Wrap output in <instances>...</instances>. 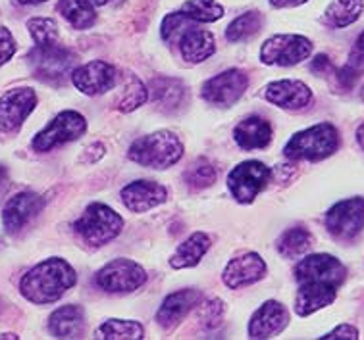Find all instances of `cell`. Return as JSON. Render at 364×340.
Listing matches in <instances>:
<instances>
[{"mask_svg": "<svg viewBox=\"0 0 364 340\" xmlns=\"http://www.w3.org/2000/svg\"><path fill=\"white\" fill-rule=\"evenodd\" d=\"M210 236L206 233H203V231L193 233L176 248V252L170 258V265L173 269L195 268L205 258L206 252L210 250Z\"/></svg>", "mask_w": 364, "mask_h": 340, "instance_id": "cell-26", "label": "cell"}, {"mask_svg": "<svg viewBox=\"0 0 364 340\" xmlns=\"http://www.w3.org/2000/svg\"><path fill=\"white\" fill-rule=\"evenodd\" d=\"M95 283L99 285V288L110 295H126V292H133L145 285L146 271L133 260L118 258L97 271Z\"/></svg>", "mask_w": 364, "mask_h": 340, "instance_id": "cell-6", "label": "cell"}, {"mask_svg": "<svg viewBox=\"0 0 364 340\" xmlns=\"http://www.w3.org/2000/svg\"><path fill=\"white\" fill-rule=\"evenodd\" d=\"M75 62H77V56L70 48L60 46L58 43L48 46L35 45L27 54V64L31 67V73L47 83L64 81L66 75H72L75 70Z\"/></svg>", "mask_w": 364, "mask_h": 340, "instance_id": "cell-5", "label": "cell"}, {"mask_svg": "<svg viewBox=\"0 0 364 340\" xmlns=\"http://www.w3.org/2000/svg\"><path fill=\"white\" fill-rule=\"evenodd\" d=\"M14 54H16V39L10 33V29L0 27V67L4 66L8 60H12Z\"/></svg>", "mask_w": 364, "mask_h": 340, "instance_id": "cell-39", "label": "cell"}, {"mask_svg": "<svg viewBox=\"0 0 364 340\" xmlns=\"http://www.w3.org/2000/svg\"><path fill=\"white\" fill-rule=\"evenodd\" d=\"M149 94L156 108L166 114L178 111L186 102L187 87L181 79L176 77H154L149 83Z\"/></svg>", "mask_w": 364, "mask_h": 340, "instance_id": "cell-21", "label": "cell"}, {"mask_svg": "<svg viewBox=\"0 0 364 340\" xmlns=\"http://www.w3.org/2000/svg\"><path fill=\"white\" fill-rule=\"evenodd\" d=\"M27 29L37 46H48L58 43V26L50 18H31L27 21Z\"/></svg>", "mask_w": 364, "mask_h": 340, "instance_id": "cell-36", "label": "cell"}, {"mask_svg": "<svg viewBox=\"0 0 364 340\" xmlns=\"http://www.w3.org/2000/svg\"><path fill=\"white\" fill-rule=\"evenodd\" d=\"M216 177H218V173H216L214 164H210L206 158H199L187 168L186 173H183V181L189 189L203 190L216 183Z\"/></svg>", "mask_w": 364, "mask_h": 340, "instance_id": "cell-33", "label": "cell"}, {"mask_svg": "<svg viewBox=\"0 0 364 340\" xmlns=\"http://www.w3.org/2000/svg\"><path fill=\"white\" fill-rule=\"evenodd\" d=\"M326 229L338 241H353L364 229V198L355 197L333 204L326 214Z\"/></svg>", "mask_w": 364, "mask_h": 340, "instance_id": "cell-10", "label": "cell"}, {"mask_svg": "<svg viewBox=\"0 0 364 340\" xmlns=\"http://www.w3.org/2000/svg\"><path fill=\"white\" fill-rule=\"evenodd\" d=\"M73 229L89 248H102L105 244L112 242L122 233L124 219L110 206L95 202L81 214Z\"/></svg>", "mask_w": 364, "mask_h": 340, "instance_id": "cell-4", "label": "cell"}, {"mask_svg": "<svg viewBox=\"0 0 364 340\" xmlns=\"http://www.w3.org/2000/svg\"><path fill=\"white\" fill-rule=\"evenodd\" d=\"M37 106V94L29 87H18L0 97V129L18 131Z\"/></svg>", "mask_w": 364, "mask_h": 340, "instance_id": "cell-14", "label": "cell"}, {"mask_svg": "<svg viewBox=\"0 0 364 340\" xmlns=\"http://www.w3.org/2000/svg\"><path fill=\"white\" fill-rule=\"evenodd\" d=\"M272 170L259 160H249L235 165L228 175V189L239 204H251L260 190L270 183Z\"/></svg>", "mask_w": 364, "mask_h": 340, "instance_id": "cell-9", "label": "cell"}, {"mask_svg": "<svg viewBox=\"0 0 364 340\" xmlns=\"http://www.w3.org/2000/svg\"><path fill=\"white\" fill-rule=\"evenodd\" d=\"M312 246V235L311 231L303 229V227H293L287 229L284 235L279 236L276 242V248H278L279 256L284 258H299V256L306 254Z\"/></svg>", "mask_w": 364, "mask_h": 340, "instance_id": "cell-30", "label": "cell"}, {"mask_svg": "<svg viewBox=\"0 0 364 340\" xmlns=\"http://www.w3.org/2000/svg\"><path fill=\"white\" fill-rule=\"evenodd\" d=\"M77 273L62 258H48L27 271L20 281V292L26 300L45 306L58 302L68 290L75 287Z\"/></svg>", "mask_w": 364, "mask_h": 340, "instance_id": "cell-1", "label": "cell"}, {"mask_svg": "<svg viewBox=\"0 0 364 340\" xmlns=\"http://www.w3.org/2000/svg\"><path fill=\"white\" fill-rule=\"evenodd\" d=\"M56 10L73 29H89L97 21L95 8L83 0H60Z\"/></svg>", "mask_w": 364, "mask_h": 340, "instance_id": "cell-28", "label": "cell"}, {"mask_svg": "<svg viewBox=\"0 0 364 340\" xmlns=\"http://www.w3.org/2000/svg\"><path fill=\"white\" fill-rule=\"evenodd\" d=\"M18 4H23V6H35V4H43L47 0H16Z\"/></svg>", "mask_w": 364, "mask_h": 340, "instance_id": "cell-45", "label": "cell"}, {"mask_svg": "<svg viewBox=\"0 0 364 340\" xmlns=\"http://www.w3.org/2000/svg\"><path fill=\"white\" fill-rule=\"evenodd\" d=\"M179 53L189 64H203L216 53V39L206 29L189 27L179 39Z\"/></svg>", "mask_w": 364, "mask_h": 340, "instance_id": "cell-24", "label": "cell"}, {"mask_svg": "<svg viewBox=\"0 0 364 340\" xmlns=\"http://www.w3.org/2000/svg\"><path fill=\"white\" fill-rule=\"evenodd\" d=\"M8 187H10V179H8V171L0 168V198L6 194Z\"/></svg>", "mask_w": 364, "mask_h": 340, "instance_id": "cell-43", "label": "cell"}, {"mask_svg": "<svg viewBox=\"0 0 364 340\" xmlns=\"http://www.w3.org/2000/svg\"><path fill=\"white\" fill-rule=\"evenodd\" d=\"M233 141L243 150H259L268 146L272 141V125L260 116H249L239 121L233 129Z\"/></svg>", "mask_w": 364, "mask_h": 340, "instance_id": "cell-23", "label": "cell"}, {"mask_svg": "<svg viewBox=\"0 0 364 340\" xmlns=\"http://www.w3.org/2000/svg\"><path fill=\"white\" fill-rule=\"evenodd\" d=\"M347 269L338 258L330 254H311L303 258L295 268L297 283H324L339 288L345 283Z\"/></svg>", "mask_w": 364, "mask_h": 340, "instance_id": "cell-12", "label": "cell"}, {"mask_svg": "<svg viewBox=\"0 0 364 340\" xmlns=\"http://www.w3.org/2000/svg\"><path fill=\"white\" fill-rule=\"evenodd\" d=\"M264 99L282 110H303L312 102V91L303 81L282 79L264 87Z\"/></svg>", "mask_w": 364, "mask_h": 340, "instance_id": "cell-17", "label": "cell"}, {"mask_svg": "<svg viewBox=\"0 0 364 340\" xmlns=\"http://www.w3.org/2000/svg\"><path fill=\"white\" fill-rule=\"evenodd\" d=\"M45 208V198L26 190V192H18L16 197H12L6 202L4 209H2V223L4 229L10 235H18L21 229H26L27 223H31L35 217L39 216Z\"/></svg>", "mask_w": 364, "mask_h": 340, "instance_id": "cell-15", "label": "cell"}, {"mask_svg": "<svg viewBox=\"0 0 364 340\" xmlns=\"http://www.w3.org/2000/svg\"><path fill=\"white\" fill-rule=\"evenodd\" d=\"M357 143L360 144V148L364 150V124L358 125V129H357Z\"/></svg>", "mask_w": 364, "mask_h": 340, "instance_id": "cell-44", "label": "cell"}, {"mask_svg": "<svg viewBox=\"0 0 364 340\" xmlns=\"http://www.w3.org/2000/svg\"><path fill=\"white\" fill-rule=\"evenodd\" d=\"M306 0H270V4L274 8H293L305 4Z\"/></svg>", "mask_w": 364, "mask_h": 340, "instance_id": "cell-42", "label": "cell"}, {"mask_svg": "<svg viewBox=\"0 0 364 340\" xmlns=\"http://www.w3.org/2000/svg\"><path fill=\"white\" fill-rule=\"evenodd\" d=\"M289 325V312L282 302L268 300L249 321V339H274Z\"/></svg>", "mask_w": 364, "mask_h": 340, "instance_id": "cell-18", "label": "cell"}, {"mask_svg": "<svg viewBox=\"0 0 364 340\" xmlns=\"http://www.w3.org/2000/svg\"><path fill=\"white\" fill-rule=\"evenodd\" d=\"M338 298V288L324 283H301L295 296V312L301 317L312 315L318 309L330 306Z\"/></svg>", "mask_w": 364, "mask_h": 340, "instance_id": "cell-22", "label": "cell"}, {"mask_svg": "<svg viewBox=\"0 0 364 340\" xmlns=\"http://www.w3.org/2000/svg\"><path fill=\"white\" fill-rule=\"evenodd\" d=\"M143 336L145 329L133 319H106L97 331V339L106 340H139Z\"/></svg>", "mask_w": 364, "mask_h": 340, "instance_id": "cell-29", "label": "cell"}, {"mask_svg": "<svg viewBox=\"0 0 364 340\" xmlns=\"http://www.w3.org/2000/svg\"><path fill=\"white\" fill-rule=\"evenodd\" d=\"M326 340H336V339H347V340H357L358 339V331L357 327H353L349 323H343V325H339L336 327L331 333H328L326 336H322Z\"/></svg>", "mask_w": 364, "mask_h": 340, "instance_id": "cell-40", "label": "cell"}, {"mask_svg": "<svg viewBox=\"0 0 364 340\" xmlns=\"http://www.w3.org/2000/svg\"><path fill=\"white\" fill-rule=\"evenodd\" d=\"M146 100H149V89H146L133 73H127L126 85H124V94H122V99L118 100V106H116V108H118L119 111L129 114V111L141 108Z\"/></svg>", "mask_w": 364, "mask_h": 340, "instance_id": "cell-35", "label": "cell"}, {"mask_svg": "<svg viewBox=\"0 0 364 340\" xmlns=\"http://www.w3.org/2000/svg\"><path fill=\"white\" fill-rule=\"evenodd\" d=\"M364 10L363 0H333L330 6L326 8L324 21L331 27H349L360 18Z\"/></svg>", "mask_w": 364, "mask_h": 340, "instance_id": "cell-27", "label": "cell"}, {"mask_svg": "<svg viewBox=\"0 0 364 340\" xmlns=\"http://www.w3.org/2000/svg\"><path fill=\"white\" fill-rule=\"evenodd\" d=\"M191 23L193 20H189L183 12L168 13L160 27V35L166 43H173L176 39H181V35L186 33L189 27H193Z\"/></svg>", "mask_w": 364, "mask_h": 340, "instance_id": "cell-37", "label": "cell"}, {"mask_svg": "<svg viewBox=\"0 0 364 340\" xmlns=\"http://www.w3.org/2000/svg\"><path fill=\"white\" fill-rule=\"evenodd\" d=\"M225 307L224 302L220 298H212V300H206L205 304H200V307L197 309V317H199L200 325L206 329V331H214L222 325V319H224Z\"/></svg>", "mask_w": 364, "mask_h": 340, "instance_id": "cell-38", "label": "cell"}, {"mask_svg": "<svg viewBox=\"0 0 364 340\" xmlns=\"http://www.w3.org/2000/svg\"><path fill=\"white\" fill-rule=\"evenodd\" d=\"M311 70H312V72H314V73H318V75H324L326 72H330V70H331L330 58H328L326 54H318L316 58L312 60Z\"/></svg>", "mask_w": 364, "mask_h": 340, "instance_id": "cell-41", "label": "cell"}, {"mask_svg": "<svg viewBox=\"0 0 364 340\" xmlns=\"http://www.w3.org/2000/svg\"><path fill=\"white\" fill-rule=\"evenodd\" d=\"M72 83L83 94L97 97V94L112 91L118 83V72L105 60H93L73 70Z\"/></svg>", "mask_w": 364, "mask_h": 340, "instance_id": "cell-13", "label": "cell"}, {"mask_svg": "<svg viewBox=\"0 0 364 340\" xmlns=\"http://www.w3.org/2000/svg\"><path fill=\"white\" fill-rule=\"evenodd\" d=\"M83 2H87V4H91L93 8L97 6H105V4H108L110 0H83Z\"/></svg>", "mask_w": 364, "mask_h": 340, "instance_id": "cell-46", "label": "cell"}, {"mask_svg": "<svg viewBox=\"0 0 364 340\" xmlns=\"http://www.w3.org/2000/svg\"><path fill=\"white\" fill-rule=\"evenodd\" d=\"M183 156V143L172 131H154L151 135L133 141L127 158L135 164L151 170H168Z\"/></svg>", "mask_w": 364, "mask_h": 340, "instance_id": "cell-2", "label": "cell"}, {"mask_svg": "<svg viewBox=\"0 0 364 340\" xmlns=\"http://www.w3.org/2000/svg\"><path fill=\"white\" fill-rule=\"evenodd\" d=\"M0 339H12V340H16V339H20V336H18V334H14V333H0Z\"/></svg>", "mask_w": 364, "mask_h": 340, "instance_id": "cell-47", "label": "cell"}, {"mask_svg": "<svg viewBox=\"0 0 364 340\" xmlns=\"http://www.w3.org/2000/svg\"><path fill=\"white\" fill-rule=\"evenodd\" d=\"M360 99L364 100V85H363V89H360Z\"/></svg>", "mask_w": 364, "mask_h": 340, "instance_id": "cell-48", "label": "cell"}, {"mask_svg": "<svg viewBox=\"0 0 364 340\" xmlns=\"http://www.w3.org/2000/svg\"><path fill=\"white\" fill-rule=\"evenodd\" d=\"M339 143L341 138L336 125L316 124L305 131L295 133L285 144L284 154L289 160L320 162L324 158H330L333 152H338Z\"/></svg>", "mask_w": 364, "mask_h": 340, "instance_id": "cell-3", "label": "cell"}, {"mask_svg": "<svg viewBox=\"0 0 364 340\" xmlns=\"http://www.w3.org/2000/svg\"><path fill=\"white\" fill-rule=\"evenodd\" d=\"M247 89H249V75L243 70L232 67L208 79L200 89V94L208 104L230 108L245 94Z\"/></svg>", "mask_w": 364, "mask_h": 340, "instance_id": "cell-11", "label": "cell"}, {"mask_svg": "<svg viewBox=\"0 0 364 340\" xmlns=\"http://www.w3.org/2000/svg\"><path fill=\"white\" fill-rule=\"evenodd\" d=\"M85 131L87 119L81 116L80 111H60L58 116L43 131L35 135L31 146H33L35 152H48L60 146V144L77 141V138L85 135Z\"/></svg>", "mask_w": 364, "mask_h": 340, "instance_id": "cell-8", "label": "cell"}, {"mask_svg": "<svg viewBox=\"0 0 364 340\" xmlns=\"http://www.w3.org/2000/svg\"><path fill=\"white\" fill-rule=\"evenodd\" d=\"M200 290L197 288H183L178 292L168 295L162 302V306L156 312V323L162 329H172L178 325L179 321L183 319L193 307L199 306L200 302Z\"/></svg>", "mask_w": 364, "mask_h": 340, "instance_id": "cell-20", "label": "cell"}, {"mask_svg": "<svg viewBox=\"0 0 364 340\" xmlns=\"http://www.w3.org/2000/svg\"><path fill=\"white\" fill-rule=\"evenodd\" d=\"M364 73V31L357 37L353 50L349 54V62L345 64L338 72L339 83L343 85V89H351L357 79Z\"/></svg>", "mask_w": 364, "mask_h": 340, "instance_id": "cell-32", "label": "cell"}, {"mask_svg": "<svg viewBox=\"0 0 364 340\" xmlns=\"http://www.w3.org/2000/svg\"><path fill=\"white\" fill-rule=\"evenodd\" d=\"M266 275V262L262 256L257 252H247L243 256H237L228 262L222 273V281L228 288L237 290L241 287H249L259 283Z\"/></svg>", "mask_w": 364, "mask_h": 340, "instance_id": "cell-16", "label": "cell"}, {"mask_svg": "<svg viewBox=\"0 0 364 340\" xmlns=\"http://www.w3.org/2000/svg\"><path fill=\"white\" fill-rule=\"evenodd\" d=\"M181 12L193 21L212 23L224 18V6L216 0H187L181 6Z\"/></svg>", "mask_w": 364, "mask_h": 340, "instance_id": "cell-34", "label": "cell"}, {"mask_svg": "<svg viewBox=\"0 0 364 340\" xmlns=\"http://www.w3.org/2000/svg\"><path fill=\"white\" fill-rule=\"evenodd\" d=\"M312 43L303 35H274L260 48V62L266 66H297L311 58Z\"/></svg>", "mask_w": 364, "mask_h": 340, "instance_id": "cell-7", "label": "cell"}, {"mask_svg": "<svg viewBox=\"0 0 364 340\" xmlns=\"http://www.w3.org/2000/svg\"><path fill=\"white\" fill-rule=\"evenodd\" d=\"M48 331L56 339H81L83 333H85V314H83V307L73 306V304L58 307L48 317Z\"/></svg>", "mask_w": 364, "mask_h": 340, "instance_id": "cell-25", "label": "cell"}, {"mask_svg": "<svg viewBox=\"0 0 364 340\" xmlns=\"http://www.w3.org/2000/svg\"><path fill=\"white\" fill-rule=\"evenodd\" d=\"M122 202L133 214H145L168 200V189L156 181H133L122 189Z\"/></svg>", "mask_w": 364, "mask_h": 340, "instance_id": "cell-19", "label": "cell"}, {"mask_svg": "<svg viewBox=\"0 0 364 340\" xmlns=\"http://www.w3.org/2000/svg\"><path fill=\"white\" fill-rule=\"evenodd\" d=\"M262 23H264V16L257 10H251V12L241 13L239 18L228 26L225 29V39L230 43H239V40L251 39L252 35H257L262 29Z\"/></svg>", "mask_w": 364, "mask_h": 340, "instance_id": "cell-31", "label": "cell"}]
</instances>
